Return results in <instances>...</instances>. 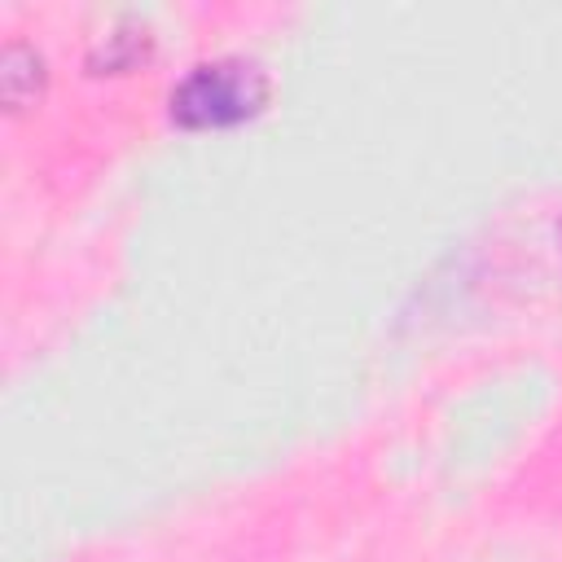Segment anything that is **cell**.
I'll list each match as a JSON object with an SVG mask.
<instances>
[{
  "label": "cell",
  "mask_w": 562,
  "mask_h": 562,
  "mask_svg": "<svg viewBox=\"0 0 562 562\" xmlns=\"http://www.w3.org/2000/svg\"><path fill=\"white\" fill-rule=\"evenodd\" d=\"M268 97L263 75L250 61H202L171 88V119L180 127H233L259 114Z\"/></svg>",
  "instance_id": "cell-1"
},
{
  "label": "cell",
  "mask_w": 562,
  "mask_h": 562,
  "mask_svg": "<svg viewBox=\"0 0 562 562\" xmlns=\"http://www.w3.org/2000/svg\"><path fill=\"white\" fill-rule=\"evenodd\" d=\"M26 70H40L35 48H26V44H9V48H4V61H0V88H4V101H9V105H22V101H26L22 79H26L31 88L40 83V75H26Z\"/></svg>",
  "instance_id": "cell-2"
}]
</instances>
